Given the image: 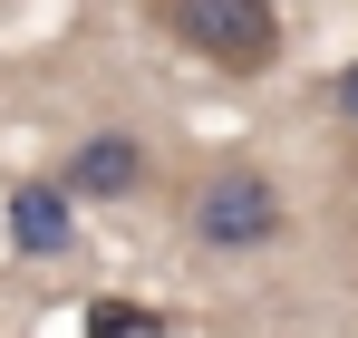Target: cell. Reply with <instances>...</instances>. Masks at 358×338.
Returning <instances> with one entry per match:
<instances>
[{"instance_id": "obj_1", "label": "cell", "mask_w": 358, "mask_h": 338, "mask_svg": "<svg viewBox=\"0 0 358 338\" xmlns=\"http://www.w3.org/2000/svg\"><path fill=\"white\" fill-rule=\"evenodd\" d=\"M155 10V29L194 49L203 68H223V78H271L281 68V0H145Z\"/></svg>"}, {"instance_id": "obj_2", "label": "cell", "mask_w": 358, "mask_h": 338, "mask_svg": "<svg viewBox=\"0 0 358 338\" xmlns=\"http://www.w3.org/2000/svg\"><path fill=\"white\" fill-rule=\"evenodd\" d=\"M184 232H194L203 251H223V261H242V251H271V242L291 232L281 174H262V165H213L194 193H184Z\"/></svg>"}, {"instance_id": "obj_3", "label": "cell", "mask_w": 358, "mask_h": 338, "mask_svg": "<svg viewBox=\"0 0 358 338\" xmlns=\"http://www.w3.org/2000/svg\"><path fill=\"white\" fill-rule=\"evenodd\" d=\"M59 184L78 193V203H126V193H145V145L126 135V126H107V135H78L68 145Z\"/></svg>"}, {"instance_id": "obj_4", "label": "cell", "mask_w": 358, "mask_h": 338, "mask_svg": "<svg viewBox=\"0 0 358 338\" xmlns=\"http://www.w3.org/2000/svg\"><path fill=\"white\" fill-rule=\"evenodd\" d=\"M10 242H20L29 261H59L68 242H78V193H68L59 174H39V184L10 193Z\"/></svg>"}, {"instance_id": "obj_5", "label": "cell", "mask_w": 358, "mask_h": 338, "mask_svg": "<svg viewBox=\"0 0 358 338\" xmlns=\"http://www.w3.org/2000/svg\"><path fill=\"white\" fill-rule=\"evenodd\" d=\"M165 319L136 309V300H87V338H155Z\"/></svg>"}, {"instance_id": "obj_6", "label": "cell", "mask_w": 358, "mask_h": 338, "mask_svg": "<svg viewBox=\"0 0 358 338\" xmlns=\"http://www.w3.org/2000/svg\"><path fill=\"white\" fill-rule=\"evenodd\" d=\"M329 116H339V126H349V135H358V58H349V68H339V78H329Z\"/></svg>"}]
</instances>
